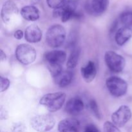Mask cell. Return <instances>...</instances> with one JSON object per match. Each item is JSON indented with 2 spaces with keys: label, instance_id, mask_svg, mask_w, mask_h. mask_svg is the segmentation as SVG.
<instances>
[{
  "label": "cell",
  "instance_id": "cell-1",
  "mask_svg": "<svg viewBox=\"0 0 132 132\" xmlns=\"http://www.w3.org/2000/svg\"><path fill=\"white\" fill-rule=\"evenodd\" d=\"M66 94L63 92L50 93L41 98L39 103L50 112L58 111L63 107L66 100Z\"/></svg>",
  "mask_w": 132,
  "mask_h": 132
},
{
  "label": "cell",
  "instance_id": "cell-2",
  "mask_svg": "<svg viewBox=\"0 0 132 132\" xmlns=\"http://www.w3.org/2000/svg\"><path fill=\"white\" fill-rule=\"evenodd\" d=\"M66 30L60 24H54L48 29L46 33V43L52 48L62 46L65 41Z\"/></svg>",
  "mask_w": 132,
  "mask_h": 132
},
{
  "label": "cell",
  "instance_id": "cell-3",
  "mask_svg": "<svg viewBox=\"0 0 132 132\" xmlns=\"http://www.w3.org/2000/svg\"><path fill=\"white\" fill-rule=\"evenodd\" d=\"M77 3L73 0H67L61 7L54 9L53 16L55 18H61L62 22L65 23L72 18L79 19L80 14L76 12Z\"/></svg>",
  "mask_w": 132,
  "mask_h": 132
},
{
  "label": "cell",
  "instance_id": "cell-4",
  "mask_svg": "<svg viewBox=\"0 0 132 132\" xmlns=\"http://www.w3.org/2000/svg\"><path fill=\"white\" fill-rule=\"evenodd\" d=\"M55 125V120L50 114L37 115L30 120V125L32 128L38 132H47L50 131Z\"/></svg>",
  "mask_w": 132,
  "mask_h": 132
},
{
  "label": "cell",
  "instance_id": "cell-5",
  "mask_svg": "<svg viewBox=\"0 0 132 132\" xmlns=\"http://www.w3.org/2000/svg\"><path fill=\"white\" fill-rule=\"evenodd\" d=\"M108 91L113 96L120 97L126 94L128 84L124 79L117 76H111L106 81Z\"/></svg>",
  "mask_w": 132,
  "mask_h": 132
},
{
  "label": "cell",
  "instance_id": "cell-6",
  "mask_svg": "<svg viewBox=\"0 0 132 132\" xmlns=\"http://www.w3.org/2000/svg\"><path fill=\"white\" fill-rule=\"evenodd\" d=\"M37 54L33 46L28 44H21L15 49V57L23 64H30L36 60Z\"/></svg>",
  "mask_w": 132,
  "mask_h": 132
},
{
  "label": "cell",
  "instance_id": "cell-7",
  "mask_svg": "<svg viewBox=\"0 0 132 132\" xmlns=\"http://www.w3.org/2000/svg\"><path fill=\"white\" fill-rule=\"evenodd\" d=\"M104 60L108 68L116 73L122 72L126 64L125 59L122 55L111 50L105 53Z\"/></svg>",
  "mask_w": 132,
  "mask_h": 132
},
{
  "label": "cell",
  "instance_id": "cell-8",
  "mask_svg": "<svg viewBox=\"0 0 132 132\" xmlns=\"http://www.w3.org/2000/svg\"><path fill=\"white\" fill-rule=\"evenodd\" d=\"M19 15V9L12 0L5 1L1 10V18L4 23L10 24L14 23Z\"/></svg>",
  "mask_w": 132,
  "mask_h": 132
},
{
  "label": "cell",
  "instance_id": "cell-9",
  "mask_svg": "<svg viewBox=\"0 0 132 132\" xmlns=\"http://www.w3.org/2000/svg\"><path fill=\"white\" fill-rule=\"evenodd\" d=\"M109 6V0H86L85 10L93 16H99L104 14Z\"/></svg>",
  "mask_w": 132,
  "mask_h": 132
},
{
  "label": "cell",
  "instance_id": "cell-10",
  "mask_svg": "<svg viewBox=\"0 0 132 132\" xmlns=\"http://www.w3.org/2000/svg\"><path fill=\"white\" fill-rule=\"evenodd\" d=\"M131 116L130 108L126 105H122L112 113V122L117 127H122L130 121Z\"/></svg>",
  "mask_w": 132,
  "mask_h": 132
},
{
  "label": "cell",
  "instance_id": "cell-11",
  "mask_svg": "<svg viewBox=\"0 0 132 132\" xmlns=\"http://www.w3.org/2000/svg\"><path fill=\"white\" fill-rule=\"evenodd\" d=\"M44 58L47 65L62 66L67 59V54L63 50H52L45 53Z\"/></svg>",
  "mask_w": 132,
  "mask_h": 132
},
{
  "label": "cell",
  "instance_id": "cell-12",
  "mask_svg": "<svg viewBox=\"0 0 132 132\" xmlns=\"http://www.w3.org/2000/svg\"><path fill=\"white\" fill-rule=\"evenodd\" d=\"M81 125L79 120L75 118H68L59 122V132H79Z\"/></svg>",
  "mask_w": 132,
  "mask_h": 132
},
{
  "label": "cell",
  "instance_id": "cell-13",
  "mask_svg": "<svg viewBox=\"0 0 132 132\" xmlns=\"http://www.w3.org/2000/svg\"><path fill=\"white\" fill-rule=\"evenodd\" d=\"M24 38L31 43L39 42L42 39V31L36 24H30L25 29Z\"/></svg>",
  "mask_w": 132,
  "mask_h": 132
},
{
  "label": "cell",
  "instance_id": "cell-14",
  "mask_svg": "<svg viewBox=\"0 0 132 132\" xmlns=\"http://www.w3.org/2000/svg\"><path fill=\"white\" fill-rule=\"evenodd\" d=\"M85 108L84 103L80 98L73 97L68 101L65 106V112L72 116L78 115Z\"/></svg>",
  "mask_w": 132,
  "mask_h": 132
},
{
  "label": "cell",
  "instance_id": "cell-15",
  "mask_svg": "<svg viewBox=\"0 0 132 132\" xmlns=\"http://www.w3.org/2000/svg\"><path fill=\"white\" fill-rule=\"evenodd\" d=\"M81 73L85 82L87 83L91 82L94 81L97 74V69L95 63L92 61L88 62L86 65L81 68Z\"/></svg>",
  "mask_w": 132,
  "mask_h": 132
},
{
  "label": "cell",
  "instance_id": "cell-16",
  "mask_svg": "<svg viewBox=\"0 0 132 132\" xmlns=\"http://www.w3.org/2000/svg\"><path fill=\"white\" fill-rule=\"evenodd\" d=\"M20 14L25 20L28 21H36L40 17L39 10L33 5L24 6L21 9Z\"/></svg>",
  "mask_w": 132,
  "mask_h": 132
},
{
  "label": "cell",
  "instance_id": "cell-17",
  "mask_svg": "<svg viewBox=\"0 0 132 132\" xmlns=\"http://www.w3.org/2000/svg\"><path fill=\"white\" fill-rule=\"evenodd\" d=\"M73 73L70 70H63L57 76L54 77V81L57 86L61 88L68 86L72 82Z\"/></svg>",
  "mask_w": 132,
  "mask_h": 132
},
{
  "label": "cell",
  "instance_id": "cell-18",
  "mask_svg": "<svg viewBox=\"0 0 132 132\" xmlns=\"http://www.w3.org/2000/svg\"><path fill=\"white\" fill-rule=\"evenodd\" d=\"M132 37V30L127 27H122L118 30L115 36L116 43L119 46H122Z\"/></svg>",
  "mask_w": 132,
  "mask_h": 132
},
{
  "label": "cell",
  "instance_id": "cell-19",
  "mask_svg": "<svg viewBox=\"0 0 132 132\" xmlns=\"http://www.w3.org/2000/svg\"><path fill=\"white\" fill-rule=\"evenodd\" d=\"M81 50L79 47H73L67 60V66L70 69H73L77 65L79 59Z\"/></svg>",
  "mask_w": 132,
  "mask_h": 132
},
{
  "label": "cell",
  "instance_id": "cell-20",
  "mask_svg": "<svg viewBox=\"0 0 132 132\" xmlns=\"http://www.w3.org/2000/svg\"><path fill=\"white\" fill-rule=\"evenodd\" d=\"M120 21L122 25L132 30V12H126L122 13L119 18Z\"/></svg>",
  "mask_w": 132,
  "mask_h": 132
},
{
  "label": "cell",
  "instance_id": "cell-21",
  "mask_svg": "<svg viewBox=\"0 0 132 132\" xmlns=\"http://www.w3.org/2000/svg\"><path fill=\"white\" fill-rule=\"evenodd\" d=\"M90 108L91 110V111L92 112V113H94V116L97 117V119H101V112L99 111V107H98L96 101L95 100H93L92 99L90 101Z\"/></svg>",
  "mask_w": 132,
  "mask_h": 132
},
{
  "label": "cell",
  "instance_id": "cell-22",
  "mask_svg": "<svg viewBox=\"0 0 132 132\" xmlns=\"http://www.w3.org/2000/svg\"><path fill=\"white\" fill-rule=\"evenodd\" d=\"M103 131L104 132H121V130L117 128V126L114 125L113 122L106 121L104 124V128H103Z\"/></svg>",
  "mask_w": 132,
  "mask_h": 132
},
{
  "label": "cell",
  "instance_id": "cell-23",
  "mask_svg": "<svg viewBox=\"0 0 132 132\" xmlns=\"http://www.w3.org/2000/svg\"><path fill=\"white\" fill-rule=\"evenodd\" d=\"M67 0H46L48 6L51 9H57L64 5Z\"/></svg>",
  "mask_w": 132,
  "mask_h": 132
},
{
  "label": "cell",
  "instance_id": "cell-24",
  "mask_svg": "<svg viewBox=\"0 0 132 132\" xmlns=\"http://www.w3.org/2000/svg\"><path fill=\"white\" fill-rule=\"evenodd\" d=\"M12 132H27V129L25 125L22 122H15L12 127Z\"/></svg>",
  "mask_w": 132,
  "mask_h": 132
},
{
  "label": "cell",
  "instance_id": "cell-25",
  "mask_svg": "<svg viewBox=\"0 0 132 132\" xmlns=\"http://www.w3.org/2000/svg\"><path fill=\"white\" fill-rule=\"evenodd\" d=\"M0 84H1L0 91H1V92H3L9 88V86H10V82L7 78L1 76L0 77Z\"/></svg>",
  "mask_w": 132,
  "mask_h": 132
},
{
  "label": "cell",
  "instance_id": "cell-26",
  "mask_svg": "<svg viewBox=\"0 0 132 132\" xmlns=\"http://www.w3.org/2000/svg\"><path fill=\"white\" fill-rule=\"evenodd\" d=\"M84 132H101V131L95 125L90 124L86 126Z\"/></svg>",
  "mask_w": 132,
  "mask_h": 132
},
{
  "label": "cell",
  "instance_id": "cell-27",
  "mask_svg": "<svg viewBox=\"0 0 132 132\" xmlns=\"http://www.w3.org/2000/svg\"><path fill=\"white\" fill-rule=\"evenodd\" d=\"M8 117H9V113H8L7 110L3 106H1V108H0V119L1 120H5L7 119Z\"/></svg>",
  "mask_w": 132,
  "mask_h": 132
},
{
  "label": "cell",
  "instance_id": "cell-28",
  "mask_svg": "<svg viewBox=\"0 0 132 132\" xmlns=\"http://www.w3.org/2000/svg\"><path fill=\"white\" fill-rule=\"evenodd\" d=\"M14 37L17 39H21L23 37V32L21 30H18L14 32Z\"/></svg>",
  "mask_w": 132,
  "mask_h": 132
},
{
  "label": "cell",
  "instance_id": "cell-29",
  "mask_svg": "<svg viewBox=\"0 0 132 132\" xmlns=\"http://www.w3.org/2000/svg\"><path fill=\"white\" fill-rule=\"evenodd\" d=\"M6 56L5 53L2 50H0V59H1V61H3L5 59H6Z\"/></svg>",
  "mask_w": 132,
  "mask_h": 132
}]
</instances>
